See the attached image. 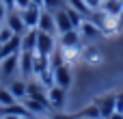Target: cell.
<instances>
[{
    "mask_svg": "<svg viewBox=\"0 0 123 119\" xmlns=\"http://www.w3.org/2000/svg\"><path fill=\"white\" fill-rule=\"evenodd\" d=\"M65 100H67V91H65L63 87L52 85V87L48 89V102H50V108H56V111L63 108Z\"/></svg>",
    "mask_w": 123,
    "mask_h": 119,
    "instance_id": "cell-7",
    "label": "cell"
},
{
    "mask_svg": "<svg viewBox=\"0 0 123 119\" xmlns=\"http://www.w3.org/2000/svg\"><path fill=\"white\" fill-rule=\"evenodd\" d=\"M22 104L26 106V111H28L35 119H37V117H45V113H48V106H43V104L37 102V100H30V98H24Z\"/></svg>",
    "mask_w": 123,
    "mask_h": 119,
    "instance_id": "cell-15",
    "label": "cell"
},
{
    "mask_svg": "<svg viewBox=\"0 0 123 119\" xmlns=\"http://www.w3.org/2000/svg\"><path fill=\"white\" fill-rule=\"evenodd\" d=\"M63 9H65V13H67V17L71 20V24H74V28H80V24H82V22L86 20V17H84L82 13H78V11H76L74 7H69V4H65Z\"/></svg>",
    "mask_w": 123,
    "mask_h": 119,
    "instance_id": "cell-18",
    "label": "cell"
},
{
    "mask_svg": "<svg viewBox=\"0 0 123 119\" xmlns=\"http://www.w3.org/2000/svg\"><path fill=\"white\" fill-rule=\"evenodd\" d=\"M32 2H35V4H39V7L43 4V0H32Z\"/></svg>",
    "mask_w": 123,
    "mask_h": 119,
    "instance_id": "cell-33",
    "label": "cell"
},
{
    "mask_svg": "<svg viewBox=\"0 0 123 119\" xmlns=\"http://www.w3.org/2000/svg\"><path fill=\"white\" fill-rule=\"evenodd\" d=\"M2 26H4V22H0V30H2Z\"/></svg>",
    "mask_w": 123,
    "mask_h": 119,
    "instance_id": "cell-35",
    "label": "cell"
},
{
    "mask_svg": "<svg viewBox=\"0 0 123 119\" xmlns=\"http://www.w3.org/2000/svg\"><path fill=\"white\" fill-rule=\"evenodd\" d=\"M58 46H61L63 50H80V46H82V37H80L78 28H71V30H67V33H61V37H58Z\"/></svg>",
    "mask_w": 123,
    "mask_h": 119,
    "instance_id": "cell-4",
    "label": "cell"
},
{
    "mask_svg": "<svg viewBox=\"0 0 123 119\" xmlns=\"http://www.w3.org/2000/svg\"><path fill=\"white\" fill-rule=\"evenodd\" d=\"M99 9L110 17H119V13L123 11V0H104Z\"/></svg>",
    "mask_w": 123,
    "mask_h": 119,
    "instance_id": "cell-17",
    "label": "cell"
},
{
    "mask_svg": "<svg viewBox=\"0 0 123 119\" xmlns=\"http://www.w3.org/2000/svg\"><path fill=\"white\" fill-rule=\"evenodd\" d=\"M17 100L13 98V93L9 91V87H4V85H0V106H11V104H15Z\"/></svg>",
    "mask_w": 123,
    "mask_h": 119,
    "instance_id": "cell-20",
    "label": "cell"
},
{
    "mask_svg": "<svg viewBox=\"0 0 123 119\" xmlns=\"http://www.w3.org/2000/svg\"><path fill=\"white\" fill-rule=\"evenodd\" d=\"M13 76H19V54H9L0 61V82H11Z\"/></svg>",
    "mask_w": 123,
    "mask_h": 119,
    "instance_id": "cell-1",
    "label": "cell"
},
{
    "mask_svg": "<svg viewBox=\"0 0 123 119\" xmlns=\"http://www.w3.org/2000/svg\"><path fill=\"white\" fill-rule=\"evenodd\" d=\"M37 30H41V33H48V35H58V33H56V22H54V13H52V11H48V9H41L39 24H37Z\"/></svg>",
    "mask_w": 123,
    "mask_h": 119,
    "instance_id": "cell-6",
    "label": "cell"
},
{
    "mask_svg": "<svg viewBox=\"0 0 123 119\" xmlns=\"http://www.w3.org/2000/svg\"><path fill=\"white\" fill-rule=\"evenodd\" d=\"M65 4H69V7H74L78 13H82L84 17H91V13H93V9L84 2V0H65Z\"/></svg>",
    "mask_w": 123,
    "mask_h": 119,
    "instance_id": "cell-19",
    "label": "cell"
},
{
    "mask_svg": "<svg viewBox=\"0 0 123 119\" xmlns=\"http://www.w3.org/2000/svg\"><path fill=\"white\" fill-rule=\"evenodd\" d=\"M95 104H97V108H99V113H102V119H108L115 111H117V93H115V95H106V98L97 100Z\"/></svg>",
    "mask_w": 123,
    "mask_h": 119,
    "instance_id": "cell-10",
    "label": "cell"
},
{
    "mask_svg": "<svg viewBox=\"0 0 123 119\" xmlns=\"http://www.w3.org/2000/svg\"><path fill=\"white\" fill-rule=\"evenodd\" d=\"M78 117H80V113H78V115H69V113H54L50 119H78Z\"/></svg>",
    "mask_w": 123,
    "mask_h": 119,
    "instance_id": "cell-25",
    "label": "cell"
},
{
    "mask_svg": "<svg viewBox=\"0 0 123 119\" xmlns=\"http://www.w3.org/2000/svg\"><path fill=\"white\" fill-rule=\"evenodd\" d=\"M84 2H86V4L95 11V9H99V7H102V2H104V0H84Z\"/></svg>",
    "mask_w": 123,
    "mask_h": 119,
    "instance_id": "cell-26",
    "label": "cell"
},
{
    "mask_svg": "<svg viewBox=\"0 0 123 119\" xmlns=\"http://www.w3.org/2000/svg\"><path fill=\"white\" fill-rule=\"evenodd\" d=\"M80 115H82V117H91V119H102V113H99L97 104H89V106H84V111H82Z\"/></svg>",
    "mask_w": 123,
    "mask_h": 119,
    "instance_id": "cell-21",
    "label": "cell"
},
{
    "mask_svg": "<svg viewBox=\"0 0 123 119\" xmlns=\"http://www.w3.org/2000/svg\"><path fill=\"white\" fill-rule=\"evenodd\" d=\"M4 7H9V9H13V0H0Z\"/></svg>",
    "mask_w": 123,
    "mask_h": 119,
    "instance_id": "cell-31",
    "label": "cell"
},
{
    "mask_svg": "<svg viewBox=\"0 0 123 119\" xmlns=\"http://www.w3.org/2000/svg\"><path fill=\"white\" fill-rule=\"evenodd\" d=\"M0 119H22V117H17V115H0Z\"/></svg>",
    "mask_w": 123,
    "mask_h": 119,
    "instance_id": "cell-32",
    "label": "cell"
},
{
    "mask_svg": "<svg viewBox=\"0 0 123 119\" xmlns=\"http://www.w3.org/2000/svg\"><path fill=\"white\" fill-rule=\"evenodd\" d=\"M6 13H9V7H4V4L0 2V22H4V17H6Z\"/></svg>",
    "mask_w": 123,
    "mask_h": 119,
    "instance_id": "cell-28",
    "label": "cell"
},
{
    "mask_svg": "<svg viewBox=\"0 0 123 119\" xmlns=\"http://www.w3.org/2000/svg\"><path fill=\"white\" fill-rule=\"evenodd\" d=\"M28 4H32V0H13V9H17V11L26 9Z\"/></svg>",
    "mask_w": 123,
    "mask_h": 119,
    "instance_id": "cell-24",
    "label": "cell"
},
{
    "mask_svg": "<svg viewBox=\"0 0 123 119\" xmlns=\"http://www.w3.org/2000/svg\"><path fill=\"white\" fill-rule=\"evenodd\" d=\"M117 30H123V11L119 13V17H117Z\"/></svg>",
    "mask_w": 123,
    "mask_h": 119,
    "instance_id": "cell-29",
    "label": "cell"
},
{
    "mask_svg": "<svg viewBox=\"0 0 123 119\" xmlns=\"http://www.w3.org/2000/svg\"><path fill=\"white\" fill-rule=\"evenodd\" d=\"M117 113H123V91L117 93Z\"/></svg>",
    "mask_w": 123,
    "mask_h": 119,
    "instance_id": "cell-27",
    "label": "cell"
},
{
    "mask_svg": "<svg viewBox=\"0 0 123 119\" xmlns=\"http://www.w3.org/2000/svg\"><path fill=\"white\" fill-rule=\"evenodd\" d=\"M32 65H35V52H19V76L30 78L32 76Z\"/></svg>",
    "mask_w": 123,
    "mask_h": 119,
    "instance_id": "cell-9",
    "label": "cell"
},
{
    "mask_svg": "<svg viewBox=\"0 0 123 119\" xmlns=\"http://www.w3.org/2000/svg\"><path fill=\"white\" fill-rule=\"evenodd\" d=\"M78 33H80V37H82V41L84 39H89V41H95L99 35H102V30L91 22V20H84L82 24H80V28H78Z\"/></svg>",
    "mask_w": 123,
    "mask_h": 119,
    "instance_id": "cell-11",
    "label": "cell"
},
{
    "mask_svg": "<svg viewBox=\"0 0 123 119\" xmlns=\"http://www.w3.org/2000/svg\"><path fill=\"white\" fill-rule=\"evenodd\" d=\"M6 87H9V91L13 93V98H15L17 102H22V100L26 98V89H28V87H26V78H22V76H19V78H13L11 82H6Z\"/></svg>",
    "mask_w": 123,
    "mask_h": 119,
    "instance_id": "cell-12",
    "label": "cell"
},
{
    "mask_svg": "<svg viewBox=\"0 0 123 119\" xmlns=\"http://www.w3.org/2000/svg\"><path fill=\"white\" fill-rule=\"evenodd\" d=\"M108 119H123V113H117V111H115V113H112Z\"/></svg>",
    "mask_w": 123,
    "mask_h": 119,
    "instance_id": "cell-30",
    "label": "cell"
},
{
    "mask_svg": "<svg viewBox=\"0 0 123 119\" xmlns=\"http://www.w3.org/2000/svg\"><path fill=\"white\" fill-rule=\"evenodd\" d=\"M52 74H54V85L63 87L65 91L71 89V85H74V69L67 63L61 65V67H56V69H52Z\"/></svg>",
    "mask_w": 123,
    "mask_h": 119,
    "instance_id": "cell-3",
    "label": "cell"
},
{
    "mask_svg": "<svg viewBox=\"0 0 123 119\" xmlns=\"http://www.w3.org/2000/svg\"><path fill=\"white\" fill-rule=\"evenodd\" d=\"M37 119H43V117H37ZM48 119H50V117H48Z\"/></svg>",
    "mask_w": 123,
    "mask_h": 119,
    "instance_id": "cell-36",
    "label": "cell"
},
{
    "mask_svg": "<svg viewBox=\"0 0 123 119\" xmlns=\"http://www.w3.org/2000/svg\"><path fill=\"white\" fill-rule=\"evenodd\" d=\"M43 9H48V11H58V9H63L65 7V0H43V4H41Z\"/></svg>",
    "mask_w": 123,
    "mask_h": 119,
    "instance_id": "cell-22",
    "label": "cell"
},
{
    "mask_svg": "<svg viewBox=\"0 0 123 119\" xmlns=\"http://www.w3.org/2000/svg\"><path fill=\"white\" fill-rule=\"evenodd\" d=\"M41 9L43 7H39V4H28L26 9H22L19 11V15H22V22H24V26H26V30L28 28H37V24H39V15H41Z\"/></svg>",
    "mask_w": 123,
    "mask_h": 119,
    "instance_id": "cell-5",
    "label": "cell"
},
{
    "mask_svg": "<svg viewBox=\"0 0 123 119\" xmlns=\"http://www.w3.org/2000/svg\"><path fill=\"white\" fill-rule=\"evenodd\" d=\"M0 61H2V59H0Z\"/></svg>",
    "mask_w": 123,
    "mask_h": 119,
    "instance_id": "cell-37",
    "label": "cell"
},
{
    "mask_svg": "<svg viewBox=\"0 0 123 119\" xmlns=\"http://www.w3.org/2000/svg\"><path fill=\"white\" fill-rule=\"evenodd\" d=\"M4 24H6L15 35H24V33H26V26H24L22 15H19L17 9H9V13H6V17H4Z\"/></svg>",
    "mask_w": 123,
    "mask_h": 119,
    "instance_id": "cell-8",
    "label": "cell"
},
{
    "mask_svg": "<svg viewBox=\"0 0 123 119\" xmlns=\"http://www.w3.org/2000/svg\"><path fill=\"white\" fill-rule=\"evenodd\" d=\"M102 59H104V54H102V50L97 46H86L84 52H82V61L89 63V65H99Z\"/></svg>",
    "mask_w": 123,
    "mask_h": 119,
    "instance_id": "cell-14",
    "label": "cell"
},
{
    "mask_svg": "<svg viewBox=\"0 0 123 119\" xmlns=\"http://www.w3.org/2000/svg\"><path fill=\"white\" fill-rule=\"evenodd\" d=\"M37 48V28H28L22 35V50L19 52H35Z\"/></svg>",
    "mask_w": 123,
    "mask_h": 119,
    "instance_id": "cell-16",
    "label": "cell"
},
{
    "mask_svg": "<svg viewBox=\"0 0 123 119\" xmlns=\"http://www.w3.org/2000/svg\"><path fill=\"white\" fill-rule=\"evenodd\" d=\"M13 35H15V33H13V30H11L6 24H4V26H2V30H0V46H2V43H6V41H9Z\"/></svg>",
    "mask_w": 123,
    "mask_h": 119,
    "instance_id": "cell-23",
    "label": "cell"
},
{
    "mask_svg": "<svg viewBox=\"0 0 123 119\" xmlns=\"http://www.w3.org/2000/svg\"><path fill=\"white\" fill-rule=\"evenodd\" d=\"M58 48V43H56V39H54V35H48V33H41V30H37V48H35V54H39V56H52L54 54V50Z\"/></svg>",
    "mask_w": 123,
    "mask_h": 119,
    "instance_id": "cell-2",
    "label": "cell"
},
{
    "mask_svg": "<svg viewBox=\"0 0 123 119\" xmlns=\"http://www.w3.org/2000/svg\"><path fill=\"white\" fill-rule=\"evenodd\" d=\"M78 119H91V117H82V115H80V117H78Z\"/></svg>",
    "mask_w": 123,
    "mask_h": 119,
    "instance_id": "cell-34",
    "label": "cell"
},
{
    "mask_svg": "<svg viewBox=\"0 0 123 119\" xmlns=\"http://www.w3.org/2000/svg\"><path fill=\"white\" fill-rule=\"evenodd\" d=\"M54 22H56V33H58V35H61V33H67V30H71V28H74V24H71V20L67 17L65 9L54 11Z\"/></svg>",
    "mask_w": 123,
    "mask_h": 119,
    "instance_id": "cell-13",
    "label": "cell"
}]
</instances>
